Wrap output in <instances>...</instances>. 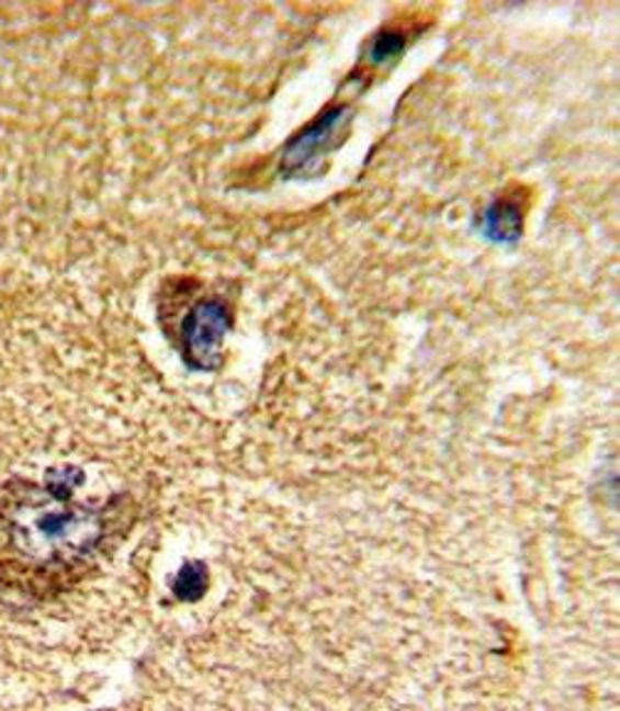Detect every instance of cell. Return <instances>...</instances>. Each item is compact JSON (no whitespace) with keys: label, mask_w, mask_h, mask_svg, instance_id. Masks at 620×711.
I'll list each match as a JSON object with an SVG mask.
<instances>
[{"label":"cell","mask_w":620,"mask_h":711,"mask_svg":"<svg viewBox=\"0 0 620 711\" xmlns=\"http://www.w3.org/2000/svg\"><path fill=\"white\" fill-rule=\"evenodd\" d=\"M341 124H343V112H331L327 116H322L317 124H312L307 132L297 136V142H292L288 151V163L302 171V168L309 161H314V158L327 154V148L334 146V136L339 134Z\"/></svg>","instance_id":"1"},{"label":"cell","mask_w":620,"mask_h":711,"mask_svg":"<svg viewBox=\"0 0 620 711\" xmlns=\"http://www.w3.org/2000/svg\"><path fill=\"white\" fill-rule=\"evenodd\" d=\"M221 316H223V312L215 304H205L199 312H195L193 326L189 329V343L195 346V353L205 356L215 349L218 336L223 334Z\"/></svg>","instance_id":"2"},{"label":"cell","mask_w":620,"mask_h":711,"mask_svg":"<svg viewBox=\"0 0 620 711\" xmlns=\"http://www.w3.org/2000/svg\"><path fill=\"white\" fill-rule=\"evenodd\" d=\"M205 586H208V573H205V566L199 561H191L185 563V566L179 571V576H176L173 590L176 596L183 600H195L203 596Z\"/></svg>","instance_id":"3"},{"label":"cell","mask_w":620,"mask_h":711,"mask_svg":"<svg viewBox=\"0 0 620 711\" xmlns=\"http://www.w3.org/2000/svg\"><path fill=\"white\" fill-rule=\"evenodd\" d=\"M487 230L497 240H511L519 233V213L515 205H495L487 213Z\"/></svg>","instance_id":"4"},{"label":"cell","mask_w":620,"mask_h":711,"mask_svg":"<svg viewBox=\"0 0 620 711\" xmlns=\"http://www.w3.org/2000/svg\"><path fill=\"white\" fill-rule=\"evenodd\" d=\"M401 47H403V37L401 35L383 33L371 47V59H373V63H386V59L396 55Z\"/></svg>","instance_id":"5"}]
</instances>
